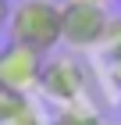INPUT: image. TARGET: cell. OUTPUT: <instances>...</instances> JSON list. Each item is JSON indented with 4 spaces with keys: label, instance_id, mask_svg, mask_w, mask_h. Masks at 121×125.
Listing matches in <instances>:
<instances>
[{
    "label": "cell",
    "instance_id": "obj_1",
    "mask_svg": "<svg viewBox=\"0 0 121 125\" xmlns=\"http://www.w3.org/2000/svg\"><path fill=\"white\" fill-rule=\"evenodd\" d=\"M7 36L14 43L50 54L61 43V4L54 0H18L7 21Z\"/></svg>",
    "mask_w": 121,
    "mask_h": 125
},
{
    "label": "cell",
    "instance_id": "obj_2",
    "mask_svg": "<svg viewBox=\"0 0 121 125\" xmlns=\"http://www.w3.org/2000/svg\"><path fill=\"white\" fill-rule=\"evenodd\" d=\"M107 7L89 0H64L61 4V43L71 50H100V39L107 32Z\"/></svg>",
    "mask_w": 121,
    "mask_h": 125
},
{
    "label": "cell",
    "instance_id": "obj_3",
    "mask_svg": "<svg viewBox=\"0 0 121 125\" xmlns=\"http://www.w3.org/2000/svg\"><path fill=\"white\" fill-rule=\"evenodd\" d=\"M43 64H47V54H39V50L25 47V43L7 39L0 47V86L7 93L28 96L43 82Z\"/></svg>",
    "mask_w": 121,
    "mask_h": 125
},
{
    "label": "cell",
    "instance_id": "obj_4",
    "mask_svg": "<svg viewBox=\"0 0 121 125\" xmlns=\"http://www.w3.org/2000/svg\"><path fill=\"white\" fill-rule=\"evenodd\" d=\"M39 89L54 104H61V107L85 100V75H82V68H78V61L75 57H47Z\"/></svg>",
    "mask_w": 121,
    "mask_h": 125
},
{
    "label": "cell",
    "instance_id": "obj_5",
    "mask_svg": "<svg viewBox=\"0 0 121 125\" xmlns=\"http://www.w3.org/2000/svg\"><path fill=\"white\" fill-rule=\"evenodd\" d=\"M61 122L64 125H103L100 115H96V107H89V100H78V104H68L61 107Z\"/></svg>",
    "mask_w": 121,
    "mask_h": 125
},
{
    "label": "cell",
    "instance_id": "obj_6",
    "mask_svg": "<svg viewBox=\"0 0 121 125\" xmlns=\"http://www.w3.org/2000/svg\"><path fill=\"white\" fill-rule=\"evenodd\" d=\"M100 54L107 61H111V57H121V18H111V21H107V32H103V39H100Z\"/></svg>",
    "mask_w": 121,
    "mask_h": 125
},
{
    "label": "cell",
    "instance_id": "obj_7",
    "mask_svg": "<svg viewBox=\"0 0 121 125\" xmlns=\"http://www.w3.org/2000/svg\"><path fill=\"white\" fill-rule=\"evenodd\" d=\"M107 79H111V89H114V93H121V57L107 61Z\"/></svg>",
    "mask_w": 121,
    "mask_h": 125
},
{
    "label": "cell",
    "instance_id": "obj_8",
    "mask_svg": "<svg viewBox=\"0 0 121 125\" xmlns=\"http://www.w3.org/2000/svg\"><path fill=\"white\" fill-rule=\"evenodd\" d=\"M11 11H14V7H11L7 0H0V29H7V21H11Z\"/></svg>",
    "mask_w": 121,
    "mask_h": 125
},
{
    "label": "cell",
    "instance_id": "obj_9",
    "mask_svg": "<svg viewBox=\"0 0 121 125\" xmlns=\"http://www.w3.org/2000/svg\"><path fill=\"white\" fill-rule=\"evenodd\" d=\"M39 125H64V122H61V118H54V122H39Z\"/></svg>",
    "mask_w": 121,
    "mask_h": 125
},
{
    "label": "cell",
    "instance_id": "obj_10",
    "mask_svg": "<svg viewBox=\"0 0 121 125\" xmlns=\"http://www.w3.org/2000/svg\"><path fill=\"white\" fill-rule=\"evenodd\" d=\"M89 4H107V0H89Z\"/></svg>",
    "mask_w": 121,
    "mask_h": 125
},
{
    "label": "cell",
    "instance_id": "obj_11",
    "mask_svg": "<svg viewBox=\"0 0 121 125\" xmlns=\"http://www.w3.org/2000/svg\"><path fill=\"white\" fill-rule=\"evenodd\" d=\"M118 4H121V0H118Z\"/></svg>",
    "mask_w": 121,
    "mask_h": 125
}]
</instances>
